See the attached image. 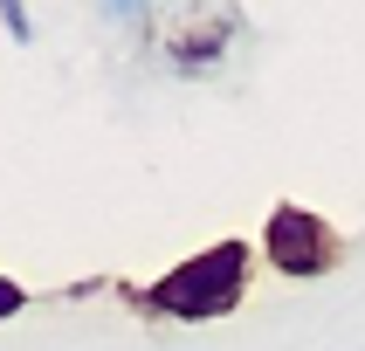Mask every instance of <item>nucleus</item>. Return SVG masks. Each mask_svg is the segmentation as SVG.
I'll use <instances>...</instances> for the list:
<instances>
[{"mask_svg": "<svg viewBox=\"0 0 365 351\" xmlns=\"http://www.w3.org/2000/svg\"><path fill=\"white\" fill-rule=\"evenodd\" d=\"M248 268H255V248L227 234V241L173 262L159 283L138 289L131 303L152 310V317H173V324H214V317H227V310L248 296Z\"/></svg>", "mask_w": 365, "mask_h": 351, "instance_id": "1", "label": "nucleus"}, {"mask_svg": "<svg viewBox=\"0 0 365 351\" xmlns=\"http://www.w3.org/2000/svg\"><path fill=\"white\" fill-rule=\"evenodd\" d=\"M262 255L289 283H317V276L338 268L345 241H338V227H331L324 214H310V206H297V200H276L269 221H262Z\"/></svg>", "mask_w": 365, "mask_h": 351, "instance_id": "2", "label": "nucleus"}, {"mask_svg": "<svg viewBox=\"0 0 365 351\" xmlns=\"http://www.w3.org/2000/svg\"><path fill=\"white\" fill-rule=\"evenodd\" d=\"M235 35H242V14L235 7H214L207 21H193V28H180V35L165 41V56H173V69H214Z\"/></svg>", "mask_w": 365, "mask_h": 351, "instance_id": "3", "label": "nucleus"}, {"mask_svg": "<svg viewBox=\"0 0 365 351\" xmlns=\"http://www.w3.org/2000/svg\"><path fill=\"white\" fill-rule=\"evenodd\" d=\"M0 21H7V35H14L21 48L35 41V21H28V0H0Z\"/></svg>", "mask_w": 365, "mask_h": 351, "instance_id": "4", "label": "nucleus"}, {"mask_svg": "<svg viewBox=\"0 0 365 351\" xmlns=\"http://www.w3.org/2000/svg\"><path fill=\"white\" fill-rule=\"evenodd\" d=\"M21 303H28V289H21V283H7V276H0V317H14Z\"/></svg>", "mask_w": 365, "mask_h": 351, "instance_id": "5", "label": "nucleus"}, {"mask_svg": "<svg viewBox=\"0 0 365 351\" xmlns=\"http://www.w3.org/2000/svg\"><path fill=\"white\" fill-rule=\"evenodd\" d=\"M103 14H124V21H138V14H145V0H103Z\"/></svg>", "mask_w": 365, "mask_h": 351, "instance_id": "6", "label": "nucleus"}]
</instances>
